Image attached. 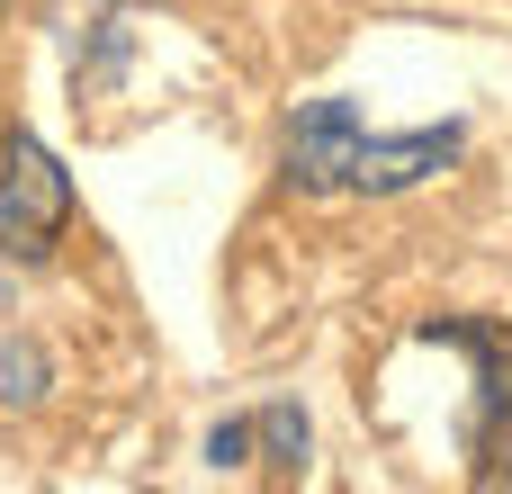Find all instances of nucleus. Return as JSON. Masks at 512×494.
<instances>
[{"mask_svg": "<svg viewBox=\"0 0 512 494\" xmlns=\"http://www.w3.org/2000/svg\"><path fill=\"white\" fill-rule=\"evenodd\" d=\"M504 486H512V468H504Z\"/></svg>", "mask_w": 512, "mask_h": 494, "instance_id": "6", "label": "nucleus"}, {"mask_svg": "<svg viewBox=\"0 0 512 494\" xmlns=\"http://www.w3.org/2000/svg\"><path fill=\"white\" fill-rule=\"evenodd\" d=\"M72 225V171L54 162L45 135L9 126L0 144V261H45Z\"/></svg>", "mask_w": 512, "mask_h": 494, "instance_id": "2", "label": "nucleus"}, {"mask_svg": "<svg viewBox=\"0 0 512 494\" xmlns=\"http://www.w3.org/2000/svg\"><path fill=\"white\" fill-rule=\"evenodd\" d=\"M252 441H270V459L297 468V459H306V414H297V405H270V414H252Z\"/></svg>", "mask_w": 512, "mask_h": 494, "instance_id": "4", "label": "nucleus"}, {"mask_svg": "<svg viewBox=\"0 0 512 494\" xmlns=\"http://www.w3.org/2000/svg\"><path fill=\"white\" fill-rule=\"evenodd\" d=\"M243 450H252V423H216V432H207V459H216V468H243Z\"/></svg>", "mask_w": 512, "mask_h": 494, "instance_id": "5", "label": "nucleus"}, {"mask_svg": "<svg viewBox=\"0 0 512 494\" xmlns=\"http://www.w3.org/2000/svg\"><path fill=\"white\" fill-rule=\"evenodd\" d=\"M459 144H468V126L369 135V117L351 99H306L288 117L279 171H288V189H315V198H396V189H423L432 171H450Z\"/></svg>", "mask_w": 512, "mask_h": 494, "instance_id": "1", "label": "nucleus"}, {"mask_svg": "<svg viewBox=\"0 0 512 494\" xmlns=\"http://www.w3.org/2000/svg\"><path fill=\"white\" fill-rule=\"evenodd\" d=\"M54 396V351L27 333V306L9 288V261H0V414H27Z\"/></svg>", "mask_w": 512, "mask_h": 494, "instance_id": "3", "label": "nucleus"}]
</instances>
